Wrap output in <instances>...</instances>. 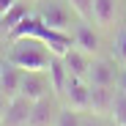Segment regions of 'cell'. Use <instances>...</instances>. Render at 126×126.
I'll list each match as a JSON object with an SVG mask.
<instances>
[{"label":"cell","instance_id":"22","mask_svg":"<svg viewBox=\"0 0 126 126\" xmlns=\"http://www.w3.org/2000/svg\"><path fill=\"white\" fill-rule=\"evenodd\" d=\"M14 3H16V0H0V16H3V14H6V11H8Z\"/></svg>","mask_w":126,"mask_h":126},{"label":"cell","instance_id":"11","mask_svg":"<svg viewBox=\"0 0 126 126\" xmlns=\"http://www.w3.org/2000/svg\"><path fill=\"white\" fill-rule=\"evenodd\" d=\"M118 11H121V0H93V22L96 28H112L118 22Z\"/></svg>","mask_w":126,"mask_h":126},{"label":"cell","instance_id":"2","mask_svg":"<svg viewBox=\"0 0 126 126\" xmlns=\"http://www.w3.org/2000/svg\"><path fill=\"white\" fill-rule=\"evenodd\" d=\"M36 14L55 30H71L79 19L69 0H36Z\"/></svg>","mask_w":126,"mask_h":126},{"label":"cell","instance_id":"24","mask_svg":"<svg viewBox=\"0 0 126 126\" xmlns=\"http://www.w3.org/2000/svg\"><path fill=\"white\" fill-rule=\"evenodd\" d=\"M0 126H3V121H0Z\"/></svg>","mask_w":126,"mask_h":126},{"label":"cell","instance_id":"20","mask_svg":"<svg viewBox=\"0 0 126 126\" xmlns=\"http://www.w3.org/2000/svg\"><path fill=\"white\" fill-rule=\"evenodd\" d=\"M8 101H11V96H6V91L0 88V121H3V115H6V110H8Z\"/></svg>","mask_w":126,"mask_h":126},{"label":"cell","instance_id":"17","mask_svg":"<svg viewBox=\"0 0 126 126\" xmlns=\"http://www.w3.org/2000/svg\"><path fill=\"white\" fill-rule=\"evenodd\" d=\"M112 58L118 60V66H126V30H121L115 36V44H112Z\"/></svg>","mask_w":126,"mask_h":126},{"label":"cell","instance_id":"1","mask_svg":"<svg viewBox=\"0 0 126 126\" xmlns=\"http://www.w3.org/2000/svg\"><path fill=\"white\" fill-rule=\"evenodd\" d=\"M49 58H52L49 47L38 38H30V36L11 38L6 44V60L19 69H47Z\"/></svg>","mask_w":126,"mask_h":126},{"label":"cell","instance_id":"23","mask_svg":"<svg viewBox=\"0 0 126 126\" xmlns=\"http://www.w3.org/2000/svg\"><path fill=\"white\" fill-rule=\"evenodd\" d=\"M3 63H6V58H0V69H3Z\"/></svg>","mask_w":126,"mask_h":126},{"label":"cell","instance_id":"13","mask_svg":"<svg viewBox=\"0 0 126 126\" xmlns=\"http://www.w3.org/2000/svg\"><path fill=\"white\" fill-rule=\"evenodd\" d=\"M47 71H49V79H52V91H55V96L60 99V96H63V91H66V82H69V77H71L60 55H52V58H49V66H47Z\"/></svg>","mask_w":126,"mask_h":126},{"label":"cell","instance_id":"12","mask_svg":"<svg viewBox=\"0 0 126 126\" xmlns=\"http://www.w3.org/2000/svg\"><path fill=\"white\" fill-rule=\"evenodd\" d=\"M91 60H93V55L82 52L79 47H71L66 55H63V63H66L69 74H71V77H79V79L88 77V71H91Z\"/></svg>","mask_w":126,"mask_h":126},{"label":"cell","instance_id":"14","mask_svg":"<svg viewBox=\"0 0 126 126\" xmlns=\"http://www.w3.org/2000/svg\"><path fill=\"white\" fill-rule=\"evenodd\" d=\"M19 82H22V69L6 60L3 69H0V88L6 91V96H16L19 93Z\"/></svg>","mask_w":126,"mask_h":126},{"label":"cell","instance_id":"16","mask_svg":"<svg viewBox=\"0 0 126 126\" xmlns=\"http://www.w3.org/2000/svg\"><path fill=\"white\" fill-rule=\"evenodd\" d=\"M110 121H112L115 126H126V96H123L121 91H118V96H115V107H112Z\"/></svg>","mask_w":126,"mask_h":126},{"label":"cell","instance_id":"7","mask_svg":"<svg viewBox=\"0 0 126 126\" xmlns=\"http://www.w3.org/2000/svg\"><path fill=\"white\" fill-rule=\"evenodd\" d=\"M71 36H74V47H79L82 52H88V55H99V47H101V38L93 28L91 19H77L74 28H71Z\"/></svg>","mask_w":126,"mask_h":126},{"label":"cell","instance_id":"10","mask_svg":"<svg viewBox=\"0 0 126 126\" xmlns=\"http://www.w3.org/2000/svg\"><path fill=\"white\" fill-rule=\"evenodd\" d=\"M33 11H36V0H16V3H14L3 16H0V36L8 38V33L22 22L28 14H33Z\"/></svg>","mask_w":126,"mask_h":126},{"label":"cell","instance_id":"3","mask_svg":"<svg viewBox=\"0 0 126 126\" xmlns=\"http://www.w3.org/2000/svg\"><path fill=\"white\" fill-rule=\"evenodd\" d=\"M19 93L38 101V99H44L52 91V79H49V71L47 69H22V82H19Z\"/></svg>","mask_w":126,"mask_h":126},{"label":"cell","instance_id":"25","mask_svg":"<svg viewBox=\"0 0 126 126\" xmlns=\"http://www.w3.org/2000/svg\"><path fill=\"white\" fill-rule=\"evenodd\" d=\"M112 126H115V123H112Z\"/></svg>","mask_w":126,"mask_h":126},{"label":"cell","instance_id":"21","mask_svg":"<svg viewBox=\"0 0 126 126\" xmlns=\"http://www.w3.org/2000/svg\"><path fill=\"white\" fill-rule=\"evenodd\" d=\"M82 126H104V123H101V118L91 115V118H82Z\"/></svg>","mask_w":126,"mask_h":126},{"label":"cell","instance_id":"18","mask_svg":"<svg viewBox=\"0 0 126 126\" xmlns=\"http://www.w3.org/2000/svg\"><path fill=\"white\" fill-rule=\"evenodd\" d=\"M69 3H71V8L77 11L79 19H91L93 22V0H69Z\"/></svg>","mask_w":126,"mask_h":126},{"label":"cell","instance_id":"6","mask_svg":"<svg viewBox=\"0 0 126 126\" xmlns=\"http://www.w3.org/2000/svg\"><path fill=\"white\" fill-rule=\"evenodd\" d=\"M118 60L115 58H93L91 60V71H88V82L91 85H115L118 82Z\"/></svg>","mask_w":126,"mask_h":126},{"label":"cell","instance_id":"19","mask_svg":"<svg viewBox=\"0 0 126 126\" xmlns=\"http://www.w3.org/2000/svg\"><path fill=\"white\" fill-rule=\"evenodd\" d=\"M115 88L126 96V66H121V71H118V82H115Z\"/></svg>","mask_w":126,"mask_h":126},{"label":"cell","instance_id":"9","mask_svg":"<svg viewBox=\"0 0 126 126\" xmlns=\"http://www.w3.org/2000/svg\"><path fill=\"white\" fill-rule=\"evenodd\" d=\"M30 110H33V99L16 93L8 101V110L3 115V126H28L30 123Z\"/></svg>","mask_w":126,"mask_h":126},{"label":"cell","instance_id":"15","mask_svg":"<svg viewBox=\"0 0 126 126\" xmlns=\"http://www.w3.org/2000/svg\"><path fill=\"white\" fill-rule=\"evenodd\" d=\"M82 118H85L82 112L66 107V104H60V110L55 115V126H82Z\"/></svg>","mask_w":126,"mask_h":126},{"label":"cell","instance_id":"5","mask_svg":"<svg viewBox=\"0 0 126 126\" xmlns=\"http://www.w3.org/2000/svg\"><path fill=\"white\" fill-rule=\"evenodd\" d=\"M115 96H118L115 85H91V112L88 115L110 118L115 107Z\"/></svg>","mask_w":126,"mask_h":126},{"label":"cell","instance_id":"8","mask_svg":"<svg viewBox=\"0 0 126 126\" xmlns=\"http://www.w3.org/2000/svg\"><path fill=\"white\" fill-rule=\"evenodd\" d=\"M60 104H63V101H60L55 93L33 101L30 123H28V126H55V115H58V110H60Z\"/></svg>","mask_w":126,"mask_h":126},{"label":"cell","instance_id":"4","mask_svg":"<svg viewBox=\"0 0 126 126\" xmlns=\"http://www.w3.org/2000/svg\"><path fill=\"white\" fill-rule=\"evenodd\" d=\"M60 101L66 104V107L82 112V115L91 112V82H88V79H79V77H69Z\"/></svg>","mask_w":126,"mask_h":126}]
</instances>
